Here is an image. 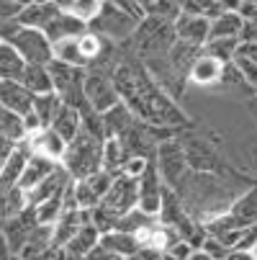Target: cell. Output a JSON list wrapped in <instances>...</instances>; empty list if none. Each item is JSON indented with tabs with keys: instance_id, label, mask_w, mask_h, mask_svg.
<instances>
[{
	"instance_id": "obj_21",
	"label": "cell",
	"mask_w": 257,
	"mask_h": 260,
	"mask_svg": "<svg viewBox=\"0 0 257 260\" xmlns=\"http://www.w3.org/2000/svg\"><path fill=\"white\" fill-rule=\"evenodd\" d=\"M49 126H52L64 142H69V139H75L78 132L83 129V116H80L78 108H72V106L62 103V106L57 108V114H54V119H52Z\"/></svg>"
},
{
	"instance_id": "obj_2",
	"label": "cell",
	"mask_w": 257,
	"mask_h": 260,
	"mask_svg": "<svg viewBox=\"0 0 257 260\" xmlns=\"http://www.w3.org/2000/svg\"><path fill=\"white\" fill-rule=\"evenodd\" d=\"M0 39L8 42L23 62L33 64H49L52 62V42L42 28H28L16 21H0Z\"/></svg>"
},
{
	"instance_id": "obj_43",
	"label": "cell",
	"mask_w": 257,
	"mask_h": 260,
	"mask_svg": "<svg viewBox=\"0 0 257 260\" xmlns=\"http://www.w3.org/2000/svg\"><path fill=\"white\" fill-rule=\"evenodd\" d=\"M224 260H257L252 250H229V255Z\"/></svg>"
},
{
	"instance_id": "obj_36",
	"label": "cell",
	"mask_w": 257,
	"mask_h": 260,
	"mask_svg": "<svg viewBox=\"0 0 257 260\" xmlns=\"http://www.w3.org/2000/svg\"><path fill=\"white\" fill-rule=\"evenodd\" d=\"M100 6H103V0H72V3H69V11H67V13H72V16H78L80 21L90 23V21H93V18L98 16Z\"/></svg>"
},
{
	"instance_id": "obj_39",
	"label": "cell",
	"mask_w": 257,
	"mask_h": 260,
	"mask_svg": "<svg viewBox=\"0 0 257 260\" xmlns=\"http://www.w3.org/2000/svg\"><path fill=\"white\" fill-rule=\"evenodd\" d=\"M31 0H0V21H16Z\"/></svg>"
},
{
	"instance_id": "obj_42",
	"label": "cell",
	"mask_w": 257,
	"mask_h": 260,
	"mask_svg": "<svg viewBox=\"0 0 257 260\" xmlns=\"http://www.w3.org/2000/svg\"><path fill=\"white\" fill-rule=\"evenodd\" d=\"M21 124H23L26 137H28V134H33L36 129H42V121H39V116L33 114V108H31V111H26V114L21 116Z\"/></svg>"
},
{
	"instance_id": "obj_1",
	"label": "cell",
	"mask_w": 257,
	"mask_h": 260,
	"mask_svg": "<svg viewBox=\"0 0 257 260\" xmlns=\"http://www.w3.org/2000/svg\"><path fill=\"white\" fill-rule=\"evenodd\" d=\"M111 78L119 90V98L134 111L139 121L157 129H172V132L188 126L186 111L175 103V98L167 90H162L155 83V78L146 72L141 62L136 59L116 62Z\"/></svg>"
},
{
	"instance_id": "obj_32",
	"label": "cell",
	"mask_w": 257,
	"mask_h": 260,
	"mask_svg": "<svg viewBox=\"0 0 257 260\" xmlns=\"http://www.w3.org/2000/svg\"><path fill=\"white\" fill-rule=\"evenodd\" d=\"M26 137L23 132V124H21V116L16 114V111L0 106V139H8V142H21Z\"/></svg>"
},
{
	"instance_id": "obj_7",
	"label": "cell",
	"mask_w": 257,
	"mask_h": 260,
	"mask_svg": "<svg viewBox=\"0 0 257 260\" xmlns=\"http://www.w3.org/2000/svg\"><path fill=\"white\" fill-rule=\"evenodd\" d=\"M162 193H165V183L157 173L155 160H150L146 170L136 178V209L150 216H157L162 206Z\"/></svg>"
},
{
	"instance_id": "obj_31",
	"label": "cell",
	"mask_w": 257,
	"mask_h": 260,
	"mask_svg": "<svg viewBox=\"0 0 257 260\" xmlns=\"http://www.w3.org/2000/svg\"><path fill=\"white\" fill-rule=\"evenodd\" d=\"M52 59H57L62 64H72V67H85L83 57H80V47H78V36L54 42L52 44Z\"/></svg>"
},
{
	"instance_id": "obj_50",
	"label": "cell",
	"mask_w": 257,
	"mask_h": 260,
	"mask_svg": "<svg viewBox=\"0 0 257 260\" xmlns=\"http://www.w3.org/2000/svg\"><path fill=\"white\" fill-rule=\"evenodd\" d=\"M252 252H254V257H257V245H254V250H252Z\"/></svg>"
},
{
	"instance_id": "obj_6",
	"label": "cell",
	"mask_w": 257,
	"mask_h": 260,
	"mask_svg": "<svg viewBox=\"0 0 257 260\" xmlns=\"http://www.w3.org/2000/svg\"><path fill=\"white\" fill-rule=\"evenodd\" d=\"M83 93H85V101L93 111L103 114L111 106H116L121 98H119V90L114 85V78L103 70H85V80H83Z\"/></svg>"
},
{
	"instance_id": "obj_17",
	"label": "cell",
	"mask_w": 257,
	"mask_h": 260,
	"mask_svg": "<svg viewBox=\"0 0 257 260\" xmlns=\"http://www.w3.org/2000/svg\"><path fill=\"white\" fill-rule=\"evenodd\" d=\"M88 31V23L80 21L78 16H72L67 11H57L54 18L47 23L44 34H47V39L54 44V42H62V39H72V36H80Z\"/></svg>"
},
{
	"instance_id": "obj_22",
	"label": "cell",
	"mask_w": 257,
	"mask_h": 260,
	"mask_svg": "<svg viewBox=\"0 0 257 260\" xmlns=\"http://www.w3.org/2000/svg\"><path fill=\"white\" fill-rule=\"evenodd\" d=\"M98 240H100V232H98V227L93 224V221L88 219L85 224L75 235H72V240L64 245V250H67L69 257H88V252L98 245Z\"/></svg>"
},
{
	"instance_id": "obj_45",
	"label": "cell",
	"mask_w": 257,
	"mask_h": 260,
	"mask_svg": "<svg viewBox=\"0 0 257 260\" xmlns=\"http://www.w3.org/2000/svg\"><path fill=\"white\" fill-rule=\"evenodd\" d=\"M11 150H13V142H8V139H0V168H3L6 157L11 155Z\"/></svg>"
},
{
	"instance_id": "obj_23",
	"label": "cell",
	"mask_w": 257,
	"mask_h": 260,
	"mask_svg": "<svg viewBox=\"0 0 257 260\" xmlns=\"http://www.w3.org/2000/svg\"><path fill=\"white\" fill-rule=\"evenodd\" d=\"M244 21L239 13H218L208 21V39H239Z\"/></svg>"
},
{
	"instance_id": "obj_19",
	"label": "cell",
	"mask_w": 257,
	"mask_h": 260,
	"mask_svg": "<svg viewBox=\"0 0 257 260\" xmlns=\"http://www.w3.org/2000/svg\"><path fill=\"white\" fill-rule=\"evenodd\" d=\"M100 121H103L105 137H121V134L136 121V116H134V111H131L124 101H119L116 106H111L108 111H103Z\"/></svg>"
},
{
	"instance_id": "obj_33",
	"label": "cell",
	"mask_w": 257,
	"mask_h": 260,
	"mask_svg": "<svg viewBox=\"0 0 257 260\" xmlns=\"http://www.w3.org/2000/svg\"><path fill=\"white\" fill-rule=\"evenodd\" d=\"M31 209H33V216H36V224H49L52 227L54 221H57V216L62 214V209H64V193L52 196V199L36 204Z\"/></svg>"
},
{
	"instance_id": "obj_37",
	"label": "cell",
	"mask_w": 257,
	"mask_h": 260,
	"mask_svg": "<svg viewBox=\"0 0 257 260\" xmlns=\"http://www.w3.org/2000/svg\"><path fill=\"white\" fill-rule=\"evenodd\" d=\"M150 160H152V157H141V155H126V160L121 162V168H119V173H116V175H126V178L136 180V178H139V175L146 170Z\"/></svg>"
},
{
	"instance_id": "obj_3",
	"label": "cell",
	"mask_w": 257,
	"mask_h": 260,
	"mask_svg": "<svg viewBox=\"0 0 257 260\" xmlns=\"http://www.w3.org/2000/svg\"><path fill=\"white\" fill-rule=\"evenodd\" d=\"M100 162H103V137H95V134L80 129L75 139L67 142V152L59 165L75 180V178H85V175L100 170Z\"/></svg>"
},
{
	"instance_id": "obj_27",
	"label": "cell",
	"mask_w": 257,
	"mask_h": 260,
	"mask_svg": "<svg viewBox=\"0 0 257 260\" xmlns=\"http://www.w3.org/2000/svg\"><path fill=\"white\" fill-rule=\"evenodd\" d=\"M23 57L8 44L0 39V80H18L23 72Z\"/></svg>"
},
{
	"instance_id": "obj_5",
	"label": "cell",
	"mask_w": 257,
	"mask_h": 260,
	"mask_svg": "<svg viewBox=\"0 0 257 260\" xmlns=\"http://www.w3.org/2000/svg\"><path fill=\"white\" fill-rule=\"evenodd\" d=\"M155 165H157V173L162 178V183L167 185V188H177V185L186 180V175L191 173L188 168V160H186V152H182V144L180 139L175 137H167L157 144L155 150Z\"/></svg>"
},
{
	"instance_id": "obj_25",
	"label": "cell",
	"mask_w": 257,
	"mask_h": 260,
	"mask_svg": "<svg viewBox=\"0 0 257 260\" xmlns=\"http://www.w3.org/2000/svg\"><path fill=\"white\" fill-rule=\"evenodd\" d=\"M59 162H52V160H47V157H39V155H31L28 160H26V168H23V173H21V180H18V185L23 191H31L36 183H42L54 168H57Z\"/></svg>"
},
{
	"instance_id": "obj_34",
	"label": "cell",
	"mask_w": 257,
	"mask_h": 260,
	"mask_svg": "<svg viewBox=\"0 0 257 260\" xmlns=\"http://www.w3.org/2000/svg\"><path fill=\"white\" fill-rule=\"evenodd\" d=\"M237 49H239V39H208V42L203 44V52H206V54L222 59L224 64H229V62L234 59Z\"/></svg>"
},
{
	"instance_id": "obj_41",
	"label": "cell",
	"mask_w": 257,
	"mask_h": 260,
	"mask_svg": "<svg viewBox=\"0 0 257 260\" xmlns=\"http://www.w3.org/2000/svg\"><path fill=\"white\" fill-rule=\"evenodd\" d=\"M31 260H72V257L67 255L64 247H54V245H49L44 252H39V255L31 257Z\"/></svg>"
},
{
	"instance_id": "obj_9",
	"label": "cell",
	"mask_w": 257,
	"mask_h": 260,
	"mask_svg": "<svg viewBox=\"0 0 257 260\" xmlns=\"http://www.w3.org/2000/svg\"><path fill=\"white\" fill-rule=\"evenodd\" d=\"M100 209H105L111 216H119L131 211L136 206V180L126 178V175H114V183H111V188L105 191V196L100 199L98 204Z\"/></svg>"
},
{
	"instance_id": "obj_13",
	"label": "cell",
	"mask_w": 257,
	"mask_h": 260,
	"mask_svg": "<svg viewBox=\"0 0 257 260\" xmlns=\"http://www.w3.org/2000/svg\"><path fill=\"white\" fill-rule=\"evenodd\" d=\"M88 219H90V211L75 209V206H64L62 214L57 216V221L52 224V245L54 247H64L72 240V235H75Z\"/></svg>"
},
{
	"instance_id": "obj_15",
	"label": "cell",
	"mask_w": 257,
	"mask_h": 260,
	"mask_svg": "<svg viewBox=\"0 0 257 260\" xmlns=\"http://www.w3.org/2000/svg\"><path fill=\"white\" fill-rule=\"evenodd\" d=\"M72 183V178H69V173L62 168V165H57L42 183H36L31 191H26V199H28V206H36V204H42V201H47V199H52V196H59V193H64L67 191V185Z\"/></svg>"
},
{
	"instance_id": "obj_8",
	"label": "cell",
	"mask_w": 257,
	"mask_h": 260,
	"mask_svg": "<svg viewBox=\"0 0 257 260\" xmlns=\"http://www.w3.org/2000/svg\"><path fill=\"white\" fill-rule=\"evenodd\" d=\"M177 139L182 144V152H186L191 170H196V173H224V170H229L224 165V160L218 157V152L213 147H208L203 139H198V137H177Z\"/></svg>"
},
{
	"instance_id": "obj_38",
	"label": "cell",
	"mask_w": 257,
	"mask_h": 260,
	"mask_svg": "<svg viewBox=\"0 0 257 260\" xmlns=\"http://www.w3.org/2000/svg\"><path fill=\"white\" fill-rule=\"evenodd\" d=\"M254 245H257V224H249L234 232L229 250H254Z\"/></svg>"
},
{
	"instance_id": "obj_26",
	"label": "cell",
	"mask_w": 257,
	"mask_h": 260,
	"mask_svg": "<svg viewBox=\"0 0 257 260\" xmlns=\"http://www.w3.org/2000/svg\"><path fill=\"white\" fill-rule=\"evenodd\" d=\"M57 13V6L54 3H26V8L18 13L16 23L21 26H28V28H47V23L54 18Z\"/></svg>"
},
{
	"instance_id": "obj_35",
	"label": "cell",
	"mask_w": 257,
	"mask_h": 260,
	"mask_svg": "<svg viewBox=\"0 0 257 260\" xmlns=\"http://www.w3.org/2000/svg\"><path fill=\"white\" fill-rule=\"evenodd\" d=\"M182 13V0H155V3L146 8V16H155L165 23H175Z\"/></svg>"
},
{
	"instance_id": "obj_18",
	"label": "cell",
	"mask_w": 257,
	"mask_h": 260,
	"mask_svg": "<svg viewBox=\"0 0 257 260\" xmlns=\"http://www.w3.org/2000/svg\"><path fill=\"white\" fill-rule=\"evenodd\" d=\"M31 103H33V93L23 88L18 80H0V106L23 116L26 111H31Z\"/></svg>"
},
{
	"instance_id": "obj_48",
	"label": "cell",
	"mask_w": 257,
	"mask_h": 260,
	"mask_svg": "<svg viewBox=\"0 0 257 260\" xmlns=\"http://www.w3.org/2000/svg\"><path fill=\"white\" fill-rule=\"evenodd\" d=\"M31 3H54V0H31Z\"/></svg>"
},
{
	"instance_id": "obj_47",
	"label": "cell",
	"mask_w": 257,
	"mask_h": 260,
	"mask_svg": "<svg viewBox=\"0 0 257 260\" xmlns=\"http://www.w3.org/2000/svg\"><path fill=\"white\" fill-rule=\"evenodd\" d=\"M136 3H139V6L144 8V13H146V8H150V6L155 3V0H136Z\"/></svg>"
},
{
	"instance_id": "obj_20",
	"label": "cell",
	"mask_w": 257,
	"mask_h": 260,
	"mask_svg": "<svg viewBox=\"0 0 257 260\" xmlns=\"http://www.w3.org/2000/svg\"><path fill=\"white\" fill-rule=\"evenodd\" d=\"M98 245L105 247V250H111V252H116V255H121V257H129V255H134V252L141 247L139 237H136L134 232H126V230H108V232H100Z\"/></svg>"
},
{
	"instance_id": "obj_24",
	"label": "cell",
	"mask_w": 257,
	"mask_h": 260,
	"mask_svg": "<svg viewBox=\"0 0 257 260\" xmlns=\"http://www.w3.org/2000/svg\"><path fill=\"white\" fill-rule=\"evenodd\" d=\"M18 83H21L23 88H28L33 95H36V93H49V90H54V88H52V75H49V64L26 62Z\"/></svg>"
},
{
	"instance_id": "obj_14",
	"label": "cell",
	"mask_w": 257,
	"mask_h": 260,
	"mask_svg": "<svg viewBox=\"0 0 257 260\" xmlns=\"http://www.w3.org/2000/svg\"><path fill=\"white\" fill-rule=\"evenodd\" d=\"M175 39L186 42L193 47H201L208 42V18L206 16H193V13H180V18L172 23Z\"/></svg>"
},
{
	"instance_id": "obj_16",
	"label": "cell",
	"mask_w": 257,
	"mask_h": 260,
	"mask_svg": "<svg viewBox=\"0 0 257 260\" xmlns=\"http://www.w3.org/2000/svg\"><path fill=\"white\" fill-rule=\"evenodd\" d=\"M31 157V150H28V144H26V137L21 142L13 144V150L11 155L6 157L3 168H0V191L3 188H13V185H18L21 180V173L26 168V160Z\"/></svg>"
},
{
	"instance_id": "obj_12",
	"label": "cell",
	"mask_w": 257,
	"mask_h": 260,
	"mask_svg": "<svg viewBox=\"0 0 257 260\" xmlns=\"http://www.w3.org/2000/svg\"><path fill=\"white\" fill-rule=\"evenodd\" d=\"M224 70H227V64L222 59H216V57H211V54H206L201 49V54L193 59V64L188 70V78L186 80L191 85H196V88H213V85L222 83Z\"/></svg>"
},
{
	"instance_id": "obj_10",
	"label": "cell",
	"mask_w": 257,
	"mask_h": 260,
	"mask_svg": "<svg viewBox=\"0 0 257 260\" xmlns=\"http://www.w3.org/2000/svg\"><path fill=\"white\" fill-rule=\"evenodd\" d=\"M36 230V216H33V209L26 206L21 214L11 216V219H3L0 221V237L6 240V245L18 255L26 245V240L31 237V232Z\"/></svg>"
},
{
	"instance_id": "obj_28",
	"label": "cell",
	"mask_w": 257,
	"mask_h": 260,
	"mask_svg": "<svg viewBox=\"0 0 257 260\" xmlns=\"http://www.w3.org/2000/svg\"><path fill=\"white\" fill-rule=\"evenodd\" d=\"M26 206H28V199H26V191L21 188V185H13V188L0 191V221L21 214Z\"/></svg>"
},
{
	"instance_id": "obj_46",
	"label": "cell",
	"mask_w": 257,
	"mask_h": 260,
	"mask_svg": "<svg viewBox=\"0 0 257 260\" xmlns=\"http://www.w3.org/2000/svg\"><path fill=\"white\" fill-rule=\"evenodd\" d=\"M188 260H213V257H211L208 252H203L201 247H193V252L188 255Z\"/></svg>"
},
{
	"instance_id": "obj_49",
	"label": "cell",
	"mask_w": 257,
	"mask_h": 260,
	"mask_svg": "<svg viewBox=\"0 0 257 260\" xmlns=\"http://www.w3.org/2000/svg\"><path fill=\"white\" fill-rule=\"evenodd\" d=\"M72 260H88V257H72Z\"/></svg>"
},
{
	"instance_id": "obj_4",
	"label": "cell",
	"mask_w": 257,
	"mask_h": 260,
	"mask_svg": "<svg viewBox=\"0 0 257 260\" xmlns=\"http://www.w3.org/2000/svg\"><path fill=\"white\" fill-rule=\"evenodd\" d=\"M136 26H139V21L134 16H129L126 11H121L119 6H114L111 0H103L98 16L88 23L90 31L100 34L103 39L114 42V44L129 42L131 36H134V31H136Z\"/></svg>"
},
{
	"instance_id": "obj_40",
	"label": "cell",
	"mask_w": 257,
	"mask_h": 260,
	"mask_svg": "<svg viewBox=\"0 0 257 260\" xmlns=\"http://www.w3.org/2000/svg\"><path fill=\"white\" fill-rule=\"evenodd\" d=\"M201 250H203V252H208V255H211L213 260H224V257L229 255V247H227V245H224L222 240H216V237H208V235H206V240L201 242Z\"/></svg>"
},
{
	"instance_id": "obj_30",
	"label": "cell",
	"mask_w": 257,
	"mask_h": 260,
	"mask_svg": "<svg viewBox=\"0 0 257 260\" xmlns=\"http://www.w3.org/2000/svg\"><path fill=\"white\" fill-rule=\"evenodd\" d=\"M124 160H126V150H124L121 139L119 137H105L103 139V162H100V168L116 175Z\"/></svg>"
},
{
	"instance_id": "obj_29",
	"label": "cell",
	"mask_w": 257,
	"mask_h": 260,
	"mask_svg": "<svg viewBox=\"0 0 257 260\" xmlns=\"http://www.w3.org/2000/svg\"><path fill=\"white\" fill-rule=\"evenodd\" d=\"M59 106H62V101H59V95H57L54 90H49V93H36V95H33V103H31L33 114L39 116L42 126H49V124H52V119H54V114H57Z\"/></svg>"
},
{
	"instance_id": "obj_44",
	"label": "cell",
	"mask_w": 257,
	"mask_h": 260,
	"mask_svg": "<svg viewBox=\"0 0 257 260\" xmlns=\"http://www.w3.org/2000/svg\"><path fill=\"white\" fill-rule=\"evenodd\" d=\"M0 260H23V257H21V255H16V252L6 245V240L0 237Z\"/></svg>"
},
{
	"instance_id": "obj_11",
	"label": "cell",
	"mask_w": 257,
	"mask_h": 260,
	"mask_svg": "<svg viewBox=\"0 0 257 260\" xmlns=\"http://www.w3.org/2000/svg\"><path fill=\"white\" fill-rule=\"evenodd\" d=\"M26 144H28L31 155L47 157L52 162H62V157L67 152V142L52 126H42V129H36L33 134H28L26 137Z\"/></svg>"
}]
</instances>
